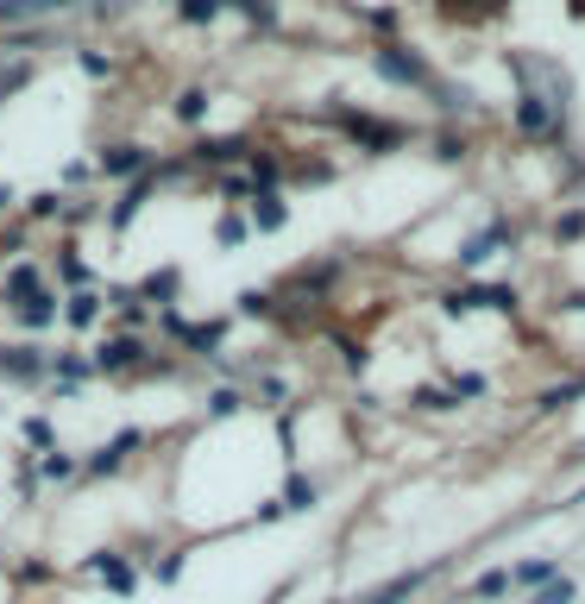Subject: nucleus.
I'll use <instances>...</instances> for the list:
<instances>
[{
	"mask_svg": "<svg viewBox=\"0 0 585 604\" xmlns=\"http://www.w3.org/2000/svg\"><path fill=\"white\" fill-rule=\"evenodd\" d=\"M516 76H523V95H516V126H523L528 139H554L566 120V76L554 70L547 76V89H535V76H528L523 63H516Z\"/></svg>",
	"mask_w": 585,
	"mask_h": 604,
	"instance_id": "f257e3e1",
	"label": "nucleus"
},
{
	"mask_svg": "<svg viewBox=\"0 0 585 604\" xmlns=\"http://www.w3.org/2000/svg\"><path fill=\"white\" fill-rule=\"evenodd\" d=\"M13 296H20L13 309H20V321H25V328H44V321L58 315V303H51V296L39 290V272H13Z\"/></svg>",
	"mask_w": 585,
	"mask_h": 604,
	"instance_id": "f03ea898",
	"label": "nucleus"
},
{
	"mask_svg": "<svg viewBox=\"0 0 585 604\" xmlns=\"http://www.w3.org/2000/svg\"><path fill=\"white\" fill-rule=\"evenodd\" d=\"M378 76H384V82H403V89H422V82H434L429 63L410 58L403 44H384V51H378Z\"/></svg>",
	"mask_w": 585,
	"mask_h": 604,
	"instance_id": "7ed1b4c3",
	"label": "nucleus"
},
{
	"mask_svg": "<svg viewBox=\"0 0 585 604\" xmlns=\"http://www.w3.org/2000/svg\"><path fill=\"white\" fill-rule=\"evenodd\" d=\"M333 120H340V126H347L352 139H366V145H378V152H384V145H403V139H410L403 126H384V120H366V114H352V108H340Z\"/></svg>",
	"mask_w": 585,
	"mask_h": 604,
	"instance_id": "20e7f679",
	"label": "nucleus"
},
{
	"mask_svg": "<svg viewBox=\"0 0 585 604\" xmlns=\"http://www.w3.org/2000/svg\"><path fill=\"white\" fill-rule=\"evenodd\" d=\"M0 378H44V352L39 347H7L0 352Z\"/></svg>",
	"mask_w": 585,
	"mask_h": 604,
	"instance_id": "39448f33",
	"label": "nucleus"
},
{
	"mask_svg": "<svg viewBox=\"0 0 585 604\" xmlns=\"http://www.w3.org/2000/svg\"><path fill=\"white\" fill-rule=\"evenodd\" d=\"M195 157L202 164H239V157H253V145L246 139H208V145H195Z\"/></svg>",
	"mask_w": 585,
	"mask_h": 604,
	"instance_id": "423d86ee",
	"label": "nucleus"
},
{
	"mask_svg": "<svg viewBox=\"0 0 585 604\" xmlns=\"http://www.w3.org/2000/svg\"><path fill=\"white\" fill-rule=\"evenodd\" d=\"M70 0H0V20H44V13H63Z\"/></svg>",
	"mask_w": 585,
	"mask_h": 604,
	"instance_id": "0eeeda50",
	"label": "nucleus"
},
{
	"mask_svg": "<svg viewBox=\"0 0 585 604\" xmlns=\"http://www.w3.org/2000/svg\"><path fill=\"white\" fill-rule=\"evenodd\" d=\"M126 453H138V434H114V441H107V448H101L95 460H89V472L101 479V472H114L120 460H126Z\"/></svg>",
	"mask_w": 585,
	"mask_h": 604,
	"instance_id": "6e6552de",
	"label": "nucleus"
},
{
	"mask_svg": "<svg viewBox=\"0 0 585 604\" xmlns=\"http://www.w3.org/2000/svg\"><path fill=\"white\" fill-rule=\"evenodd\" d=\"M138 352H145L138 340H107V347H101V366H107V371H126V366H138Z\"/></svg>",
	"mask_w": 585,
	"mask_h": 604,
	"instance_id": "1a4fd4ad",
	"label": "nucleus"
},
{
	"mask_svg": "<svg viewBox=\"0 0 585 604\" xmlns=\"http://www.w3.org/2000/svg\"><path fill=\"white\" fill-rule=\"evenodd\" d=\"M95 573H101L107 585H114V592H133V566L114 561V554H95Z\"/></svg>",
	"mask_w": 585,
	"mask_h": 604,
	"instance_id": "9d476101",
	"label": "nucleus"
},
{
	"mask_svg": "<svg viewBox=\"0 0 585 604\" xmlns=\"http://www.w3.org/2000/svg\"><path fill=\"white\" fill-rule=\"evenodd\" d=\"M63 315H70L76 328H89V321H95V315H101V296H95V290H76V296H70V303H63Z\"/></svg>",
	"mask_w": 585,
	"mask_h": 604,
	"instance_id": "9b49d317",
	"label": "nucleus"
},
{
	"mask_svg": "<svg viewBox=\"0 0 585 604\" xmlns=\"http://www.w3.org/2000/svg\"><path fill=\"white\" fill-rule=\"evenodd\" d=\"M510 580H516V585H554V580H561V566H554V561H523Z\"/></svg>",
	"mask_w": 585,
	"mask_h": 604,
	"instance_id": "f8f14e48",
	"label": "nucleus"
},
{
	"mask_svg": "<svg viewBox=\"0 0 585 604\" xmlns=\"http://www.w3.org/2000/svg\"><path fill=\"white\" fill-rule=\"evenodd\" d=\"M107 171H114V176L145 171V152H138V145H114V152H107Z\"/></svg>",
	"mask_w": 585,
	"mask_h": 604,
	"instance_id": "ddd939ff",
	"label": "nucleus"
},
{
	"mask_svg": "<svg viewBox=\"0 0 585 604\" xmlns=\"http://www.w3.org/2000/svg\"><path fill=\"white\" fill-rule=\"evenodd\" d=\"M491 246H504V221H497V227H491V234L466 239V265H479V258H491Z\"/></svg>",
	"mask_w": 585,
	"mask_h": 604,
	"instance_id": "4468645a",
	"label": "nucleus"
},
{
	"mask_svg": "<svg viewBox=\"0 0 585 604\" xmlns=\"http://www.w3.org/2000/svg\"><path fill=\"white\" fill-rule=\"evenodd\" d=\"M25 76H32V63H25V58H7V63H0V95H13Z\"/></svg>",
	"mask_w": 585,
	"mask_h": 604,
	"instance_id": "2eb2a0df",
	"label": "nucleus"
},
{
	"mask_svg": "<svg viewBox=\"0 0 585 604\" xmlns=\"http://www.w3.org/2000/svg\"><path fill=\"white\" fill-rule=\"evenodd\" d=\"M215 7H220V0H176V13H183V20H195V25L215 20Z\"/></svg>",
	"mask_w": 585,
	"mask_h": 604,
	"instance_id": "dca6fc26",
	"label": "nucleus"
},
{
	"mask_svg": "<svg viewBox=\"0 0 585 604\" xmlns=\"http://www.w3.org/2000/svg\"><path fill=\"white\" fill-rule=\"evenodd\" d=\"M202 114H208V95H202V89L176 95V120H202Z\"/></svg>",
	"mask_w": 585,
	"mask_h": 604,
	"instance_id": "f3484780",
	"label": "nucleus"
},
{
	"mask_svg": "<svg viewBox=\"0 0 585 604\" xmlns=\"http://www.w3.org/2000/svg\"><path fill=\"white\" fill-rule=\"evenodd\" d=\"M227 7H239V13H246L253 25H271V20H277V13H271V0H227Z\"/></svg>",
	"mask_w": 585,
	"mask_h": 604,
	"instance_id": "a211bd4d",
	"label": "nucleus"
},
{
	"mask_svg": "<svg viewBox=\"0 0 585 604\" xmlns=\"http://www.w3.org/2000/svg\"><path fill=\"white\" fill-rule=\"evenodd\" d=\"M528 604H573V585H566V580H554V585H542V592H535Z\"/></svg>",
	"mask_w": 585,
	"mask_h": 604,
	"instance_id": "6ab92c4d",
	"label": "nucleus"
},
{
	"mask_svg": "<svg viewBox=\"0 0 585 604\" xmlns=\"http://www.w3.org/2000/svg\"><path fill=\"white\" fill-rule=\"evenodd\" d=\"M277 221H284V202L265 190V195H258V227H277Z\"/></svg>",
	"mask_w": 585,
	"mask_h": 604,
	"instance_id": "aec40b11",
	"label": "nucleus"
},
{
	"mask_svg": "<svg viewBox=\"0 0 585 604\" xmlns=\"http://www.w3.org/2000/svg\"><path fill=\"white\" fill-rule=\"evenodd\" d=\"M510 585V573H485V580H472V598H497Z\"/></svg>",
	"mask_w": 585,
	"mask_h": 604,
	"instance_id": "412c9836",
	"label": "nucleus"
},
{
	"mask_svg": "<svg viewBox=\"0 0 585 604\" xmlns=\"http://www.w3.org/2000/svg\"><path fill=\"white\" fill-rule=\"evenodd\" d=\"M239 239H246V221L227 215V221H220V246H239Z\"/></svg>",
	"mask_w": 585,
	"mask_h": 604,
	"instance_id": "4be33fe9",
	"label": "nucleus"
},
{
	"mask_svg": "<svg viewBox=\"0 0 585 604\" xmlns=\"http://www.w3.org/2000/svg\"><path fill=\"white\" fill-rule=\"evenodd\" d=\"M284 510H309V485H302V479H296V485H290V498H284Z\"/></svg>",
	"mask_w": 585,
	"mask_h": 604,
	"instance_id": "5701e85b",
	"label": "nucleus"
},
{
	"mask_svg": "<svg viewBox=\"0 0 585 604\" xmlns=\"http://www.w3.org/2000/svg\"><path fill=\"white\" fill-rule=\"evenodd\" d=\"M579 504H585V498H579Z\"/></svg>",
	"mask_w": 585,
	"mask_h": 604,
	"instance_id": "b1692460",
	"label": "nucleus"
}]
</instances>
